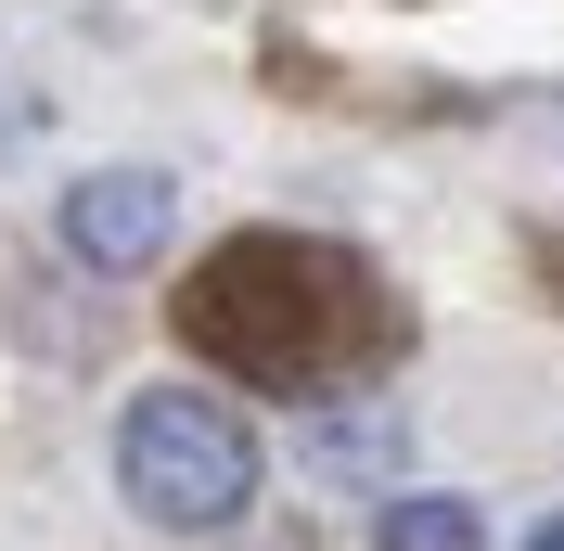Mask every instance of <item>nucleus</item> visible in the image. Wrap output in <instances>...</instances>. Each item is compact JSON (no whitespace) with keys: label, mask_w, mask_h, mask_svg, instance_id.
Segmentation results:
<instances>
[{"label":"nucleus","mask_w":564,"mask_h":551,"mask_svg":"<svg viewBox=\"0 0 564 551\" xmlns=\"http://www.w3.org/2000/svg\"><path fill=\"white\" fill-rule=\"evenodd\" d=\"M193 334L218 359H245L257 385H334V359H372V270L334 257V244H295V231H245L231 257L193 270Z\"/></svg>","instance_id":"1"},{"label":"nucleus","mask_w":564,"mask_h":551,"mask_svg":"<svg viewBox=\"0 0 564 551\" xmlns=\"http://www.w3.org/2000/svg\"><path fill=\"white\" fill-rule=\"evenodd\" d=\"M116 487H129V514L180 526V539H218L257 500V436L206 385H141L129 423H116Z\"/></svg>","instance_id":"2"},{"label":"nucleus","mask_w":564,"mask_h":551,"mask_svg":"<svg viewBox=\"0 0 564 551\" xmlns=\"http://www.w3.org/2000/svg\"><path fill=\"white\" fill-rule=\"evenodd\" d=\"M180 231V193L154 168H90L65 193V244H77V270H154Z\"/></svg>","instance_id":"3"},{"label":"nucleus","mask_w":564,"mask_h":551,"mask_svg":"<svg viewBox=\"0 0 564 551\" xmlns=\"http://www.w3.org/2000/svg\"><path fill=\"white\" fill-rule=\"evenodd\" d=\"M372 551H488V514L475 500H386Z\"/></svg>","instance_id":"4"},{"label":"nucleus","mask_w":564,"mask_h":551,"mask_svg":"<svg viewBox=\"0 0 564 551\" xmlns=\"http://www.w3.org/2000/svg\"><path fill=\"white\" fill-rule=\"evenodd\" d=\"M398 449H411V436H398L386 411H321L308 462H321V475H398Z\"/></svg>","instance_id":"5"},{"label":"nucleus","mask_w":564,"mask_h":551,"mask_svg":"<svg viewBox=\"0 0 564 551\" xmlns=\"http://www.w3.org/2000/svg\"><path fill=\"white\" fill-rule=\"evenodd\" d=\"M527 551H564V514H552V526H539V539H527Z\"/></svg>","instance_id":"6"}]
</instances>
